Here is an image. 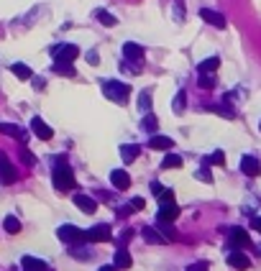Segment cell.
Returning a JSON list of instances; mask_svg holds the SVG:
<instances>
[{"mask_svg": "<svg viewBox=\"0 0 261 271\" xmlns=\"http://www.w3.org/2000/svg\"><path fill=\"white\" fill-rule=\"evenodd\" d=\"M52 182L59 192H72L74 189V172L69 169V164H64V159H59L54 164V172H52Z\"/></svg>", "mask_w": 261, "mask_h": 271, "instance_id": "obj_1", "label": "cell"}, {"mask_svg": "<svg viewBox=\"0 0 261 271\" xmlns=\"http://www.w3.org/2000/svg\"><path fill=\"white\" fill-rule=\"evenodd\" d=\"M103 92H105V97H107V100H113V102H118V105H126V102H128V97H131V87H128L126 82L107 80V82L103 85Z\"/></svg>", "mask_w": 261, "mask_h": 271, "instance_id": "obj_2", "label": "cell"}, {"mask_svg": "<svg viewBox=\"0 0 261 271\" xmlns=\"http://www.w3.org/2000/svg\"><path fill=\"white\" fill-rule=\"evenodd\" d=\"M144 56H146L144 46H138V44H133V41H126V44H123V59H126L128 64H133L136 72L144 67Z\"/></svg>", "mask_w": 261, "mask_h": 271, "instance_id": "obj_3", "label": "cell"}, {"mask_svg": "<svg viewBox=\"0 0 261 271\" xmlns=\"http://www.w3.org/2000/svg\"><path fill=\"white\" fill-rule=\"evenodd\" d=\"M54 59L56 62H64V64H72L77 56H80V46H74V44H56L52 49Z\"/></svg>", "mask_w": 261, "mask_h": 271, "instance_id": "obj_4", "label": "cell"}, {"mask_svg": "<svg viewBox=\"0 0 261 271\" xmlns=\"http://www.w3.org/2000/svg\"><path fill=\"white\" fill-rule=\"evenodd\" d=\"M56 235L61 243H82V240H87V230H80L74 225H61L56 230Z\"/></svg>", "mask_w": 261, "mask_h": 271, "instance_id": "obj_5", "label": "cell"}, {"mask_svg": "<svg viewBox=\"0 0 261 271\" xmlns=\"http://www.w3.org/2000/svg\"><path fill=\"white\" fill-rule=\"evenodd\" d=\"M113 238V230H110V225H92V228L87 230V240H92V243H105V240H110Z\"/></svg>", "mask_w": 261, "mask_h": 271, "instance_id": "obj_6", "label": "cell"}, {"mask_svg": "<svg viewBox=\"0 0 261 271\" xmlns=\"http://www.w3.org/2000/svg\"><path fill=\"white\" fill-rule=\"evenodd\" d=\"M15 182V169L8 161V156L0 151V184H13Z\"/></svg>", "mask_w": 261, "mask_h": 271, "instance_id": "obj_7", "label": "cell"}, {"mask_svg": "<svg viewBox=\"0 0 261 271\" xmlns=\"http://www.w3.org/2000/svg\"><path fill=\"white\" fill-rule=\"evenodd\" d=\"M179 218V207L174 202L169 205H159V213H157V223H174Z\"/></svg>", "mask_w": 261, "mask_h": 271, "instance_id": "obj_8", "label": "cell"}, {"mask_svg": "<svg viewBox=\"0 0 261 271\" xmlns=\"http://www.w3.org/2000/svg\"><path fill=\"white\" fill-rule=\"evenodd\" d=\"M200 18H203L205 23L215 26V28H225V16L218 10H210V8H200Z\"/></svg>", "mask_w": 261, "mask_h": 271, "instance_id": "obj_9", "label": "cell"}, {"mask_svg": "<svg viewBox=\"0 0 261 271\" xmlns=\"http://www.w3.org/2000/svg\"><path fill=\"white\" fill-rule=\"evenodd\" d=\"M31 131H34V133H36V138H41V141H52V138H54V131L46 126L39 115L31 120Z\"/></svg>", "mask_w": 261, "mask_h": 271, "instance_id": "obj_10", "label": "cell"}, {"mask_svg": "<svg viewBox=\"0 0 261 271\" xmlns=\"http://www.w3.org/2000/svg\"><path fill=\"white\" fill-rule=\"evenodd\" d=\"M110 182H113V187L115 189H128L131 187V177H128V172L126 169H113L110 172Z\"/></svg>", "mask_w": 261, "mask_h": 271, "instance_id": "obj_11", "label": "cell"}, {"mask_svg": "<svg viewBox=\"0 0 261 271\" xmlns=\"http://www.w3.org/2000/svg\"><path fill=\"white\" fill-rule=\"evenodd\" d=\"M21 266H23V271H52L49 264L41 261V259H36V256H23Z\"/></svg>", "mask_w": 261, "mask_h": 271, "instance_id": "obj_12", "label": "cell"}, {"mask_svg": "<svg viewBox=\"0 0 261 271\" xmlns=\"http://www.w3.org/2000/svg\"><path fill=\"white\" fill-rule=\"evenodd\" d=\"M228 264L233 266V269H238V271H243V269H249V266H251L249 256H246L243 251H230V253H228Z\"/></svg>", "mask_w": 261, "mask_h": 271, "instance_id": "obj_13", "label": "cell"}, {"mask_svg": "<svg viewBox=\"0 0 261 271\" xmlns=\"http://www.w3.org/2000/svg\"><path fill=\"white\" fill-rule=\"evenodd\" d=\"M149 148H154V151H169V148H174V141L169 136H151Z\"/></svg>", "mask_w": 261, "mask_h": 271, "instance_id": "obj_14", "label": "cell"}, {"mask_svg": "<svg viewBox=\"0 0 261 271\" xmlns=\"http://www.w3.org/2000/svg\"><path fill=\"white\" fill-rule=\"evenodd\" d=\"M241 172H243L246 177H259V174H261V164H259L254 156H243V159H241Z\"/></svg>", "mask_w": 261, "mask_h": 271, "instance_id": "obj_15", "label": "cell"}, {"mask_svg": "<svg viewBox=\"0 0 261 271\" xmlns=\"http://www.w3.org/2000/svg\"><path fill=\"white\" fill-rule=\"evenodd\" d=\"M77 207L82 210V213H87V215H92L98 210V202L92 200V197H87V194H74V200H72Z\"/></svg>", "mask_w": 261, "mask_h": 271, "instance_id": "obj_16", "label": "cell"}, {"mask_svg": "<svg viewBox=\"0 0 261 271\" xmlns=\"http://www.w3.org/2000/svg\"><path fill=\"white\" fill-rule=\"evenodd\" d=\"M230 243L238 246V248H246V246H251V238H249V233H246L243 228H233V233H230Z\"/></svg>", "mask_w": 261, "mask_h": 271, "instance_id": "obj_17", "label": "cell"}, {"mask_svg": "<svg viewBox=\"0 0 261 271\" xmlns=\"http://www.w3.org/2000/svg\"><path fill=\"white\" fill-rule=\"evenodd\" d=\"M113 264H115L118 269H131V266H133V259H131V253H128L126 248H118L115 256H113Z\"/></svg>", "mask_w": 261, "mask_h": 271, "instance_id": "obj_18", "label": "cell"}, {"mask_svg": "<svg viewBox=\"0 0 261 271\" xmlns=\"http://www.w3.org/2000/svg\"><path fill=\"white\" fill-rule=\"evenodd\" d=\"M138 151H141V148H138V146H133V143L120 146V156H123V161H126V164H133V161L138 159Z\"/></svg>", "mask_w": 261, "mask_h": 271, "instance_id": "obj_19", "label": "cell"}, {"mask_svg": "<svg viewBox=\"0 0 261 271\" xmlns=\"http://www.w3.org/2000/svg\"><path fill=\"white\" fill-rule=\"evenodd\" d=\"M218 67H220V59L218 56H208L205 62H200V74H212Z\"/></svg>", "mask_w": 261, "mask_h": 271, "instance_id": "obj_20", "label": "cell"}, {"mask_svg": "<svg viewBox=\"0 0 261 271\" xmlns=\"http://www.w3.org/2000/svg\"><path fill=\"white\" fill-rule=\"evenodd\" d=\"M10 72H13L18 80H31V77H34V72H31V67H28V64H21V62H15V64L10 67Z\"/></svg>", "mask_w": 261, "mask_h": 271, "instance_id": "obj_21", "label": "cell"}, {"mask_svg": "<svg viewBox=\"0 0 261 271\" xmlns=\"http://www.w3.org/2000/svg\"><path fill=\"white\" fill-rule=\"evenodd\" d=\"M182 164H184V159L179 154H166L164 161H161V169H179Z\"/></svg>", "mask_w": 261, "mask_h": 271, "instance_id": "obj_22", "label": "cell"}, {"mask_svg": "<svg viewBox=\"0 0 261 271\" xmlns=\"http://www.w3.org/2000/svg\"><path fill=\"white\" fill-rule=\"evenodd\" d=\"M0 133H5V136H13V138L26 141V133H23L18 126H13V123H0Z\"/></svg>", "mask_w": 261, "mask_h": 271, "instance_id": "obj_23", "label": "cell"}, {"mask_svg": "<svg viewBox=\"0 0 261 271\" xmlns=\"http://www.w3.org/2000/svg\"><path fill=\"white\" fill-rule=\"evenodd\" d=\"M141 235H144L146 243H166V238L161 233H157L154 228H141Z\"/></svg>", "mask_w": 261, "mask_h": 271, "instance_id": "obj_24", "label": "cell"}, {"mask_svg": "<svg viewBox=\"0 0 261 271\" xmlns=\"http://www.w3.org/2000/svg\"><path fill=\"white\" fill-rule=\"evenodd\" d=\"M95 18H98L103 26H107V28L118 23V18L113 16V13H107V10H103V8H100V10H95Z\"/></svg>", "mask_w": 261, "mask_h": 271, "instance_id": "obj_25", "label": "cell"}, {"mask_svg": "<svg viewBox=\"0 0 261 271\" xmlns=\"http://www.w3.org/2000/svg\"><path fill=\"white\" fill-rule=\"evenodd\" d=\"M141 128L144 131H149V133H154L159 128V120H157V115H151V113H146L144 115V120H141Z\"/></svg>", "mask_w": 261, "mask_h": 271, "instance_id": "obj_26", "label": "cell"}, {"mask_svg": "<svg viewBox=\"0 0 261 271\" xmlns=\"http://www.w3.org/2000/svg\"><path fill=\"white\" fill-rule=\"evenodd\" d=\"M3 225H5V230H8L10 235L21 233V223H18V218H13V215H8V218L3 220Z\"/></svg>", "mask_w": 261, "mask_h": 271, "instance_id": "obj_27", "label": "cell"}, {"mask_svg": "<svg viewBox=\"0 0 261 271\" xmlns=\"http://www.w3.org/2000/svg\"><path fill=\"white\" fill-rule=\"evenodd\" d=\"M184 105H187V92H184V90H179L177 97H174V102H172V110H174V113H182Z\"/></svg>", "mask_w": 261, "mask_h": 271, "instance_id": "obj_28", "label": "cell"}, {"mask_svg": "<svg viewBox=\"0 0 261 271\" xmlns=\"http://www.w3.org/2000/svg\"><path fill=\"white\" fill-rule=\"evenodd\" d=\"M56 74H64V77H74V69H72V64H64V62H54V67H52Z\"/></svg>", "mask_w": 261, "mask_h": 271, "instance_id": "obj_29", "label": "cell"}, {"mask_svg": "<svg viewBox=\"0 0 261 271\" xmlns=\"http://www.w3.org/2000/svg\"><path fill=\"white\" fill-rule=\"evenodd\" d=\"M138 108H141V110H151V90H144V92L141 95H138Z\"/></svg>", "mask_w": 261, "mask_h": 271, "instance_id": "obj_30", "label": "cell"}, {"mask_svg": "<svg viewBox=\"0 0 261 271\" xmlns=\"http://www.w3.org/2000/svg\"><path fill=\"white\" fill-rule=\"evenodd\" d=\"M205 164H212V167H223V164H225V154H223V151H212V154L205 159Z\"/></svg>", "mask_w": 261, "mask_h": 271, "instance_id": "obj_31", "label": "cell"}, {"mask_svg": "<svg viewBox=\"0 0 261 271\" xmlns=\"http://www.w3.org/2000/svg\"><path fill=\"white\" fill-rule=\"evenodd\" d=\"M195 177H197V179H203V182H208V184H210V182H212V174H210V164H203V167L197 169V174H195Z\"/></svg>", "mask_w": 261, "mask_h": 271, "instance_id": "obj_32", "label": "cell"}, {"mask_svg": "<svg viewBox=\"0 0 261 271\" xmlns=\"http://www.w3.org/2000/svg\"><path fill=\"white\" fill-rule=\"evenodd\" d=\"M197 85L203 87V90H212V87H215V77H212V74H200Z\"/></svg>", "mask_w": 261, "mask_h": 271, "instance_id": "obj_33", "label": "cell"}, {"mask_svg": "<svg viewBox=\"0 0 261 271\" xmlns=\"http://www.w3.org/2000/svg\"><path fill=\"white\" fill-rule=\"evenodd\" d=\"M157 200H159V205H169V202H174V192L172 189H164Z\"/></svg>", "mask_w": 261, "mask_h": 271, "instance_id": "obj_34", "label": "cell"}, {"mask_svg": "<svg viewBox=\"0 0 261 271\" xmlns=\"http://www.w3.org/2000/svg\"><path fill=\"white\" fill-rule=\"evenodd\" d=\"M131 207H133V210H144V207H146V200H144V197H133V200H131Z\"/></svg>", "mask_w": 261, "mask_h": 271, "instance_id": "obj_35", "label": "cell"}, {"mask_svg": "<svg viewBox=\"0 0 261 271\" xmlns=\"http://www.w3.org/2000/svg\"><path fill=\"white\" fill-rule=\"evenodd\" d=\"M21 156H23V161L28 164V167H34V164H36V159H34V154H31V151H26V148H23V151H21Z\"/></svg>", "mask_w": 261, "mask_h": 271, "instance_id": "obj_36", "label": "cell"}, {"mask_svg": "<svg viewBox=\"0 0 261 271\" xmlns=\"http://www.w3.org/2000/svg\"><path fill=\"white\" fill-rule=\"evenodd\" d=\"M164 189H166V187H161L159 182H151V192H154V194H157V197H159V194H161Z\"/></svg>", "mask_w": 261, "mask_h": 271, "instance_id": "obj_37", "label": "cell"}, {"mask_svg": "<svg viewBox=\"0 0 261 271\" xmlns=\"http://www.w3.org/2000/svg\"><path fill=\"white\" fill-rule=\"evenodd\" d=\"M87 62H90V64H98V62H100L98 51H87Z\"/></svg>", "mask_w": 261, "mask_h": 271, "instance_id": "obj_38", "label": "cell"}, {"mask_svg": "<svg viewBox=\"0 0 261 271\" xmlns=\"http://www.w3.org/2000/svg\"><path fill=\"white\" fill-rule=\"evenodd\" d=\"M187 271H208V264H192Z\"/></svg>", "mask_w": 261, "mask_h": 271, "instance_id": "obj_39", "label": "cell"}, {"mask_svg": "<svg viewBox=\"0 0 261 271\" xmlns=\"http://www.w3.org/2000/svg\"><path fill=\"white\" fill-rule=\"evenodd\" d=\"M98 271H120V269H118V266H115V264H113V266H100V269H98Z\"/></svg>", "mask_w": 261, "mask_h": 271, "instance_id": "obj_40", "label": "cell"}, {"mask_svg": "<svg viewBox=\"0 0 261 271\" xmlns=\"http://www.w3.org/2000/svg\"><path fill=\"white\" fill-rule=\"evenodd\" d=\"M254 230H259V233H261V218H256V220H254Z\"/></svg>", "mask_w": 261, "mask_h": 271, "instance_id": "obj_41", "label": "cell"}, {"mask_svg": "<svg viewBox=\"0 0 261 271\" xmlns=\"http://www.w3.org/2000/svg\"><path fill=\"white\" fill-rule=\"evenodd\" d=\"M259 128H261V123H259Z\"/></svg>", "mask_w": 261, "mask_h": 271, "instance_id": "obj_42", "label": "cell"}]
</instances>
